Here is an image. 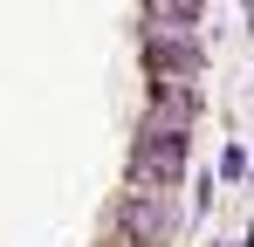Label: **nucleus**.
<instances>
[{"label": "nucleus", "mask_w": 254, "mask_h": 247, "mask_svg": "<svg viewBox=\"0 0 254 247\" xmlns=\"http://www.w3.org/2000/svg\"><path fill=\"white\" fill-rule=\"evenodd\" d=\"M186 158H192V130L144 117L130 137V192H172L186 179Z\"/></svg>", "instance_id": "f257e3e1"}, {"label": "nucleus", "mask_w": 254, "mask_h": 247, "mask_svg": "<svg viewBox=\"0 0 254 247\" xmlns=\"http://www.w3.org/2000/svg\"><path fill=\"white\" fill-rule=\"evenodd\" d=\"M179 220H186V206L172 199V192H124V199H117V234H130V241L172 247Z\"/></svg>", "instance_id": "f03ea898"}, {"label": "nucleus", "mask_w": 254, "mask_h": 247, "mask_svg": "<svg viewBox=\"0 0 254 247\" xmlns=\"http://www.w3.org/2000/svg\"><path fill=\"white\" fill-rule=\"evenodd\" d=\"M199 69H206L199 35H158V28H144V76H199Z\"/></svg>", "instance_id": "7ed1b4c3"}, {"label": "nucleus", "mask_w": 254, "mask_h": 247, "mask_svg": "<svg viewBox=\"0 0 254 247\" xmlns=\"http://www.w3.org/2000/svg\"><path fill=\"white\" fill-rule=\"evenodd\" d=\"M199 89H192V76H151V110L144 117H158V124H186L192 130V117H199Z\"/></svg>", "instance_id": "20e7f679"}, {"label": "nucleus", "mask_w": 254, "mask_h": 247, "mask_svg": "<svg viewBox=\"0 0 254 247\" xmlns=\"http://www.w3.org/2000/svg\"><path fill=\"white\" fill-rule=\"evenodd\" d=\"M248 172H254V158L241 151V144H227V151H220V179H227V185H234V179H248Z\"/></svg>", "instance_id": "39448f33"}, {"label": "nucleus", "mask_w": 254, "mask_h": 247, "mask_svg": "<svg viewBox=\"0 0 254 247\" xmlns=\"http://www.w3.org/2000/svg\"><path fill=\"white\" fill-rule=\"evenodd\" d=\"M103 247H151V241H130V234H117V241H103Z\"/></svg>", "instance_id": "423d86ee"}]
</instances>
